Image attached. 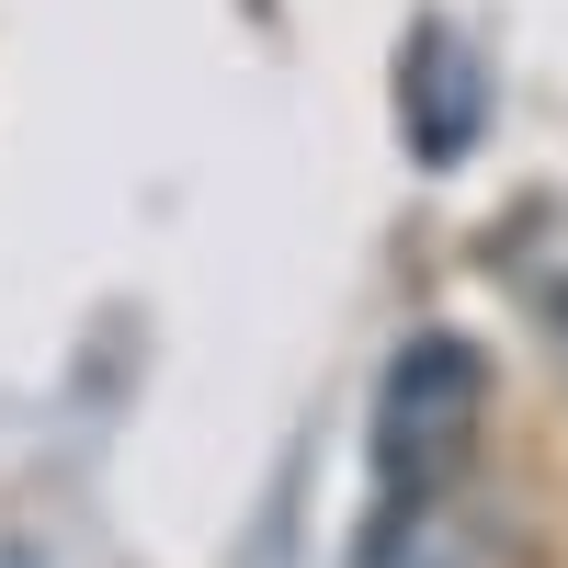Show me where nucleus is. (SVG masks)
Here are the masks:
<instances>
[{"label":"nucleus","mask_w":568,"mask_h":568,"mask_svg":"<svg viewBox=\"0 0 568 568\" xmlns=\"http://www.w3.org/2000/svg\"><path fill=\"white\" fill-rule=\"evenodd\" d=\"M489 420V364L466 329H409V342L387 353V375H375V500H444L466 478V444H478Z\"/></svg>","instance_id":"f257e3e1"},{"label":"nucleus","mask_w":568,"mask_h":568,"mask_svg":"<svg viewBox=\"0 0 568 568\" xmlns=\"http://www.w3.org/2000/svg\"><path fill=\"white\" fill-rule=\"evenodd\" d=\"M478 125H489V69H478V45H466L455 23H420V34L398 45V136H409V160L455 171L466 149H478Z\"/></svg>","instance_id":"f03ea898"},{"label":"nucleus","mask_w":568,"mask_h":568,"mask_svg":"<svg viewBox=\"0 0 568 568\" xmlns=\"http://www.w3.org/2000/svg\"><path fill=\"white\" fill-rule=\"evenodd\" d=\"M546 329H557V353H568V284H557V296H546Z\"/></svg>","instance_id":"7ed1b4c3"}]
</instances>
